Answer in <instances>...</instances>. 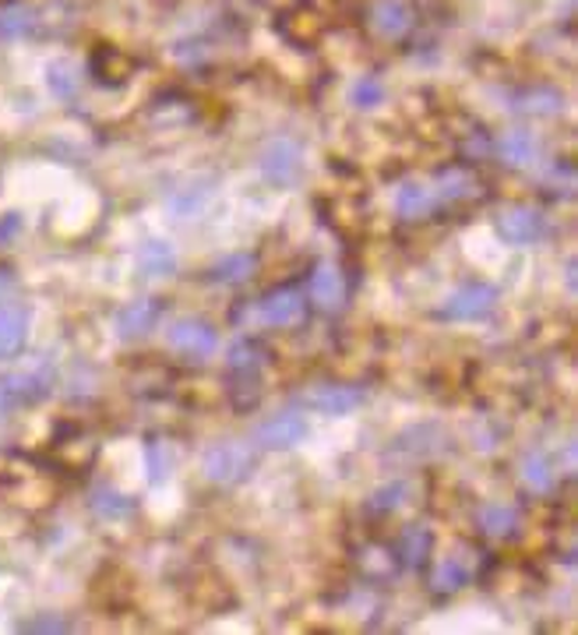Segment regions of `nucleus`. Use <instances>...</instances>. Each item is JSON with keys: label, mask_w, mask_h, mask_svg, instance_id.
<instances>
[{"label": "nucleus", "mask_w": 578, "mask_h": 635, "mask_svg": "<svg viewBox=\"0 0 578 635\" xmlns=\"http://www.w3.org/2000/svg\"><path fill=\"white\" fill-rule=\"evenodd\" d=\"M257 466V449L248 441H219L212 445L201 459V470H205V481L219 487H237L243 484Z\"/></svg>", "instance_id": "1"}, {"label": "nucleus", "mask_w": 578, "mask_h": 635, "mask_svg": "<svg viewBox=\"0 0 578 635\" xmlns=\"http://www.w3.org/2000/svg\"><path fill=\"white\" fill-rule=\"evenodd\" d=\"M53 385V371L47 364H36L33 371H14V374H0V421L8 413L22 410V407H33L42 396L50 393Z\"/></svg>", "instance_id": "2"}, {"label": "nucleus", "mask_w": 578, "mask_h": 635, "mask_svg": "<svg viewBox=\"0 0 578 635\" xmlns=\"http://www.w3.org/2000/svg\"><path fill=\"white\" fill-rule=\"evenodd\" d=\"M498 304V286L490 283H462L441 304V318L448 322H480Z\"/></svg>", "instance_id": "3"}, {"label": "nucleus", "mask_w": 578, "mask_h": 635, "mask_svg": "<svg viewBox=\"0 0 578 635\" xmlns=\"http://www.w3.org/2000/svg\"><path fill=\"white\" fill-rule=\"evenodd\" d=\"M166 343H169V350H177L180 357L198 364V360H209L215 353L219 332H215L205 318H180V322H173V328L166 332Z\"/></svg>", "instance_id": "4"}, {"label": "nucleus", "mask_w": 578, "mask_h": 635, "mask_svg": "<svg viewBox=\"0 0 578 635\" xmlns=\"http://www.w3.org/2000/svg\"><path fill=\"white\" fill-rule=\"evenodd\" d=\"M303 435H307V421H303L297 410H282V413L265 416V421L254 427L251 438L257 449H265V452H286V449H293V445H300Z\"/></svg>", "instance_id": "5"}, {"label": "nucleus", "mask_w": 578, "mask_h": 635, "mask_svg": "<svg viewBox=\"0 0 578 635\" xmlns=\"http://www.w3.org/2000/svg\"><path fill=\"white\" fill-rule=\"evenodd\" d=\"M262 173L279 187L297 184L303 177V146L297 138H272L262 152Z\"/></svg>", "instance_id": "6"}, {"label": "nucleus", "mask_w": 578, "mask_h": 635, "mask_svg": "<svg viewBox=\"0 0 578 635\" xmlns=\"http://www.w3.org/2000/svg\"><path fill=\"white\" fill-rule=\"evenodd\" d=\"M367 28L374 39L381 42H399L416 28V11L402 0H378L367 8Z\"/></svg>", "instance_id": "7"}, {"label": "nucleus", "mask_w": 578, "mask_h": 635, "mask_svg": "<svg viewBox=\"0 0 578 635\" xmlns=\"http://www.w3.org/2000/svg\"><path fill=\"white\" fill-rule=\"evenodd\" d=\"M257 318L272 328H293L307 318V297L300 286H279L257 300Z\"/></svg>", "instance_id": "8"}, {"label": "nucleus", "mask_w": 578, "mask_h": 635, "mask_svg": "<svg viewBox=\"0 0 578 635\" xmlns=\"http://www.w3.org/2000/svg\"><path fill=\"white\" fill-rule=\"evenodd\" d=\"M546 229V215L537 206H508L498 212V234L504 244H515V248H526V244L540 240Z\"/></svg>", "instance_id": "9"}, {"label": "nucleus", "mask_w": 578, "mask_h": 635, "mask_svg": "<svg viewBox=\"0 0 578 635\" xmlns=\"http://www.w3.org/2000/svg\"><path fill=\"white\" fill-rule=\"evenodd\" d=\"M311 300L325 314H339L350 300V283H345V272L336 262H322L311 272Z\"/></svg>", "instance_id": "10"}, {"label": "nucleus", "mask_w": 578, "mask_h": 635, "mask_svg": "<svg viewBox=\"0 0 578 635\" xmlns=\"http://www.w3.org/2000/svg\"><path fill=\"white\" fill-rule=\"evenodd\" d=\"M434 187H438L441 201H452V206H466V201H476L483 198V180L480 173L466 163H455V166H444L438 170V177H434Z\"/></svg>", "instance_id": "11"}, {"label": "nucleus", "mask_w": 578, "mask_h": 635, "mask_svg": "<svg viewBox=\"0 0 578 635\" xmlns=\"http://www.w3.org/2000/svg\"><path fill=\"white\" fill-rule=\"evenodd\" d=\"M163 311H166L163 300L141 297V300H135V304H127L124 311H117V318H113V328H117V336L124 343H135L141 336H149V332L163 322Z\"/></svg>", "instance_id": "12"}, {"label": "nucleus", "mask_w": 578, "mask_h": 635, "mask_svg": "<svg viewBox=\"0 0 578 635\" xmlns=\"http://www.w3.org/2000/svg\"><path fill=\"white\" fill-rule=\"evenodd\" d=\"M311 410L317 413H328V416H342L356 410L364 402V388L356 385H342V382H325V385H311L307 396H303Z\"/></svg>", "instance_id": "13"}, {"label": "nucleus", "mask_w": 578, "mask_h": 635, "mask_svg": "<svg viewBox=\"0 0 578 635\" xmlns=\"http://www.w3.org/2000/svg\"><path fill=\"white\" fill-rule=\"evenodd\" d=\"M28 339V311L22 304H0V360L18 357Z\"/></svg>", "instance_id": "14"}, {"label": "nucleus", "mask_w": 578, "mask_h": 635, "mask_svg": "<svg viewBox=\"0 0 578 635\" xmlns=\"http://www.w3.org/2000/svg\"><path fill=\"white\" fill-rule=\"evenodd\" d=\"M265 360H268V350L262 343L251 339V336H240L226 353V371L237 374V378H257V371H262Z\"/></svg>", "instance_id": "15"}, {"label": "nucleus", "mask_w": 578, "mask_h": 635, "mask_svg": "<svg viewBox=\"0 0 578 635\" xmlns=\"http://www.w3.org/2000/svg\"><path fill=\"white\" fill-rule=\"evenodd\" d=\"M135 61L127 57L124 50H117V47H99L96 53H92V75L103 82V85H124L127 78L135 75Z\"/></svg>", "instance_id": "16"}, {"label": "nucleus", "mask_w": 578, "mask_h": 635, "mask_svg": "<svg viewBox=\"0 0 578 635\" xmlns=\"http://www.w3.org/2000/svg\"><path fill=\"white\" fill-rule=\"evenodd\" d=\"M50 445H53V456L61 459L67 470H89L99 452V445L92 438H85L78 427H71L67 438H53Z\"/></svg>", "instance_id": "17"}, {"label": "nucleus", "mask_w": 578, "mask_h": 635, "mask_svg": "<svg viewBox=\"0 0 578 635\" xmlns=\"http://www.w3.org/2000/svg\"><path fill=\"white\" fill-rule=\"evenodd\" d=\"M515 110L529 113V117H557L565 110V96L551 85H532V89H523L515 96Z\"/></svg>", "instance_id": "18"}, {"label": "nucleus", "mask_w": 578, "mask_h": 635, "mask_svg": "<svg viewBox=\"0 0 578 635\" xmlns=\"http://www.w3.org/2000/svg\"><path fill=\"white\" fill-rule=\"evenodd\" d=\"M518 523H523V519H518V509H512V505H483V509L476 512V526H480V533L490 540L515 537Z\"/></svg>", "instance_id": "19"}, {"label": "nucleus", "mask_w": 578, "mask_h": 635, "mask_svg": "<svg viewBox=\"0 0 578 635\" xmlns=\"http://www.w3.org/2000/svg\"><path fill=\"white\" fill-rule=\"evenodd\" d=\"M518 476H523V484L529 490H537V495H551V490L557 487V470L554 463L546 459V452L532 449L523 456V463H518Z\"/></svg>", "instance_id": "20"}, {"label": "nucleus", "mask_w": 578, "mask_h": 635, "mask_svg": "<svg viewBox=\"0 0 578 635\" xmlns=\"http://www.w3.org/2000/svg\"><path fill=\"white\" fill-rule=\"evenodd\" d=\"M257 272V254H251V251H237V254H226V258H219L205 276L212 279V283H219V286H237V283H248L251 276Z\"/></svg>", "instance_id": "21"}, {"label": "nucleus", "mask_w": 578, "mask_h": 635, "mask_svg": "<svg viewBox=\"0 0 578 635\" xmlns=\"http://www.w3.org/2000/svg\"><path fill=\"white\" fill-rule=\"evenodd\" d=\"M135 265H138L141 276L159 279V276H169V272L177 269V254H173L166 240H144L135 254Z\"/></svg>", "instance_id": "22"}, {"label": "nucleus", "mask_w": 578, "mask_h": 635, "mask_svg": "<svg viewBox=\"0 0 578 635\" xmlns=\"http://www.w3.org/2000/svg\"><path fill=\"white\" fill-rule=\"evenodd\" d=\"M430 555H434V533L427 530V526H410L406 533L399 537V561L406 569H424L427 561H430Z\"/></svg>", "instance_id": "23"}, {"label": "nucleus", "mask_w": 578, "mask_h": 635, "mask_svg": "<svg viewBox=\"0 0 578 635\" xmlns=\"http://www.w3.org/2000/svg\"><path fill=\"white\" fill-rule=\"evenodd\" d=\"M430 212H434V195L427 191L424 184H416V180L399 184V191H395V215L399 220L416 223Z\"/></svg>", "instance_id": "24"}, {"label": "nucleus", "mask_w": 578, "mask_h": 635, "mask_svg": "<svg viewBox=\"0 0 578 635\" xmlns=\"http://www.w3.org/2000/svg\"><path fill=\"white\" fill-rule=\"evenodd\" d=\"M356 569L364 572L367 580L385 583V580H392V575H395L399 561L392 558V551H388L385 544H367V547H360V551H356Z\"/></svg>", "instance_id": "25"}, {"label": "nucleus", "mask_w": 578, "mask_h": 635, "mask_svg": "<svg viewBox=\"0 0 578 635\" xmlns=\"http://www.w3.org/2000/svg\"><path fill=\"white\" fill-rule=\"evenodd\" d=\"M36 28V11L25 4H0V42H14Z\"/></svg>", "instance_id": "26"}, {"label": "nucleus", "mask_w": 578, "mask_h": 635, "mask_svg": "<svg viewBox=\"0 0 578 635\" xmlns=\"http://www.w3.org/2000/svg\"><path fill=\"white\" fill-rule=\"evenodd\" d=\"M498 155L508 166H529L532 159H537V138H532L529 132H508V135H501Z\"/></svg>", "instance_id": "27"}, {"label": "nucleus", "mask_w": 578, "mask_h": 635, "mask_svg": "<svg viewBox=\"0 0 578 635\" xmlns=\"http://www.w3.org/2000/svg\"><path fill=\"white\" fill-rule=\"evenodd\" d=\"M47 85L56 99H75L81 92V71L71 61H53L47 67Z\"/></svg>", "instance_id": "28"}, {"label": "nucleus", "mask_w": 578, "mask_h": 635, "mask_svg": "<svg viewBox=\"0 0 578 635\" xmlns=\"http://www.w3.org/2000/svg\"><path fill=\"white\" fill-rule=\"evenodd\" d=\"M466 583H469V569L462 565L458 558H444L441 565L434 569V575H430V589H434V594H441V597L458 594V589Z\"/></svg>", "instance_id": "29"}, {"label": "nucleus", "mask_w": 578, "mask_h": 635, "mask_svg": "<svg viewBox=\"0 0 578 635\" xmlns=\"http://www.w3.org/2000/svg\"><path fill=\"white\" fill-rule=\"evenodd\" d=\"M92 512L103 519H127L135 512V501L117 487H96L92 490Z\"/></svg>", "instance_id": "30"}, {"label": "nucleus", "mask_w": 578, "mask_h": 635, "mask_svg": "<svg viewBox=\"0 0 578 635\" xmlns=\"http://www.w3.org/2000/svg\"><path fill=\"white\" fill-rule=\"evenodd\" d=\"M410 481H392V484H385V487H378L370 495V501H367V509L374 512V515H388V512H395V509H402V505L410 501Z\"/></svg>", "instance_id": "31"}, {"label": "nucleus", "mask_w": 578, "mask_h": 635, "mask_svg": "<svg viewBox=\"0 0 578 635\" xmlns=\"http://www.w3.org/2000/svg\"><path fill=\"white\" fill-rule=\"evenodd\" d=\"M350 103L356 110H374L385 103V82L378 75H364L350 85Z\"/></svg>", "instance_id": "32"}, {"label": "nucleus", "mask_w": 578, "mask_h": 635, "mask_svg": "<svg viewBox=\"0 0 578 635\" xmlns=\"http://www.w3.org/2000/svg\"><path fill=\"white\" fill-rule=\"evenodd\" d=\"M209 198H212V180H198V187H187L184 195H173L169 209L180 212V215H194Z\"/></svg>", "instance_id": "33"}, {"label": "nucleus", "mask_w": 578, "mask_h": 635, "mask_svg": "<svg viewBox=\"0 0 578 635\" xmlns=\"http://www.w3.org/2000/svg\"><path fill=\"white\" fill-rule=\"evenodd\" d=\"M144 459H149V481H166L169 473V463H166V445L163 441H149V449H144Z\"/></svg>", "instance_id": "34"}, {"label": "nucleus", "mask_w": 578, "mask_h": 635, "mask_svg": "<svg viewBox=\"0 0 578 635\" xmlns=\"http://www.w3.org/2000/svg\"><path fill=\"white\" fill-rule=\"evenodd\" d=\"M25 632H71V622L64 618H36V622L22 625Z\"/></svg>", "instance_id": "35"}, {"label": "nucleus", "mask_w": 578, "mask_h": 635, "mask_svg": "<svg viewBox=\"0 0 578 635\" xmlns=\"http://www.w3.org/2000/svg\"><path fill=\"white\" fill-rule=\"evenodd\" d=\"M18 229H22V215L8 212L4 220H0V244H8V237H18Z\"/></svg>", "instance_id": "36"}, {"label": "nucleus", "mask_w": 578, "mask_h": 635, "mask_svg": "<svg viewBox=\"0 0 578 635\" xmlns=\"http://www.w3.org/2000/svg\"><path fill=\"white\" fill-rule=\"evenodd\" d=\"M265 8H272V11H279V14H289V11H300L307 0H262Z\"/></svg>", "instance_id": "37"}, {"label": "nucleus", "mask_w": 578, "mask_h": 635, "mask_svg": "<svg viewBox=\"0 0 578 635\" xmlns=\"http://www.w3.org/2000/svg\"><path fill=\"white\" fill-rule=\"evenodd\" d=\"M11 290H14V272L0 269V304H8V300H11Z\"/></svg>", "instance_id": "38"}]
</instances>
